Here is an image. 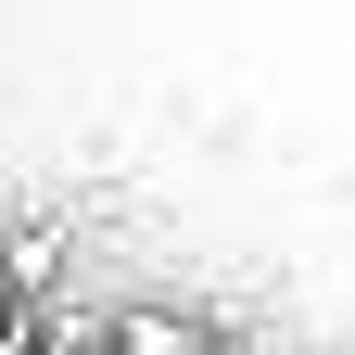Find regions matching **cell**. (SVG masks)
Segmentation results:
<instances>
[{
    "instance_id": "6da1fadb",
    "label": "cell",
    "mask_w": 355,
    "mask_h": 355,
    "mask_svg": "<svg viewBox=\"0 0 355 355\" xmlns=\"http://www.w3.org/2000/svg\"><path fill=\"white\" fill-rule=\"evenodd\" d=\"M102 355H203V318H178V304H114Z\"/></svg>"
},
{
    "instance_id": "3957f363",
    "label": "cell",
    "mask_w": 355,
    "mask_h": 355,
    "mask_svg": "<svg viewBox=\"0 0 355 355\" xmlns=\"http://www.w3.org/2000/svg\"><path fill=\"white\" fill-rule=\"evenodd\" d=\"M13 318H26V304H13V279H0V330H13Z\"/></svg>"
},
{
    "instance_id": "7a4b0ae2",
    "label": "cell",
    "mask_w": 355,
    "mask_h": 355,
    "mask_svg": "<svg viewBox=\"0 0 355 355\" xmlns=\"http://www.w3.org/2000/svg\"><path fill=\"white\" fill-rule=\"evenodd\" d=\"M0 355H38V330H26V318H13V330H0Z\"/></svg>"
}]
</instances>
